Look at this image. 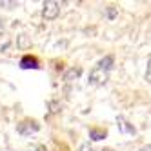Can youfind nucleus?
Returning a JSON list of instances; mask_svg holds the SVG:
<instances>
[{
  "label": "nucleus",
  "mask_w": 151,
  "mask_h": 151,
  "mask_svg": "<svg viewBox=\"0 0 151 151\" xmlns=\"http://www.w3.org/2000/svg\"><path fill=\"white\" fill-rule=\"evenodd\" d=\"M111 66H113V57H104L102 60H99V64L91 69V73H89V84H93V86H102L106 80H107V73H109V69H111Z\"/></svg>",
  "instance_id": "obj_1"
},
{
  "label": "nucleus",
  "mask_w": 151,
  "mask_h": 151,
  "mask_svg": "<svg viewBox=\"0 0 151 151\" xmlns=\"http://www.w3.org/2000/svg\"><path fill=\"white\" fill-rule=\"evenodd\" d=\"M60 13V4L55 2V0H47L44 2V9H42V15H44L46 20H55Z\"/></svg>",
  "instance_id": "obj_2"
},
{
  "label": "nucleus",
  "mask_w": 151,
  "mask_h": 151,
  "mask_svg": "<svg viewBox=\"0 0 151 151\" xmlns=\"http://www.w3.org/2000/svg\"><path fill=\"white\" fill-rule=\"evenodd\" d=\"M38 129H40V126H38L35 120H26V122H22V124H18V131L24 133V135L35 133V131H38Z\"/></svg>",
  "instance_id": "obj_3"
},
{
  "label": "nucleus",
  "mask_w": 151,
  "mask_h": 151,
  "mask_svg": "<svg viewBox=\"0 0 151 151\" xmlns=\"http://www.w3.org/2000/svg\"><path fill=\"white\" fill-rule=\"evenodd\" d=\"M116 124H118V129H120L122 133H126V135H135L137 133V129L133 127V124H129L124 116H116Z\"/></svg>",
  "instance_id": "obj_4"
},
{
  "label": "nucleus",
  "mask_w": 151,
  "mask_h": 151,
  "mask_svg": "<svg viewBox=\"0 0 151 151\" xmlns=\"http://www.w3.org/2000/svg\"><path fill=\"white\" fill-rule=\"evenodd\" d=\"M20 66L24 69H37L38 68V60L35 57H31V55H26L22 60H20Z\"/></svg>",
  "instance_id": "obj_5"
},
{
  "label": "nucleus",
  "mask_w": 151,
  "mask_h": 151,
  "mask_svg": "<svg viewBox=\"0 0 151 151\" xmlns=\"http://www.w3.org/2000/svg\"><path fill=\"white\" fill-rule=\"evenodd\" d=\"M89 135H91V138H93V140H100V138H104V137H106V131H104V129H91Z\"/></svg>",
  "instance_id": "obj_6"
},
{
  "label": "nucleus",
  "mask_w": 151,
  "mask_h": 151,
  "mask_svg": "<svg viewBox=\"0 0 151 151\" xmlns=\"http://www.w3.org/2000/svg\"><path fill=\"white\" fill-rule=\"evenodd\" d=\"M80 75V69L77 68V69H69L68 73H66V77H64V80H68V82H71V78H77Z\"/></svg>",
  "instance_id": "obj_7"
},
{
  "label": "nucleus",
  "mask_w": 151,
  "mask_h": 151,
  "mask_svg": "<svg viewBox=\"0 0 151 151\" xmlns=\"http://www.w3.org/2000/svg\"><path fill=\"white\" fill-rule=\"evenodd\" d=\"M18 2H7V0H0V7H6V9H13L17 7Z\"/></svg>",
  "instance_id": "obj_8"
},
{
  "label": "nucleus",
  "mask_w": 151,
  "mask_h": 151,
  "mask_svg": "<svg viewBox=\"0 0 151 151\" xmlns=\"http://www.w3.org/2000/svg\"><path fill=\"white\" fill-rule=\"evenodd\" d=\"M146 80L151 82V58L147 60V69H146Z\"/></svg>",
  "instance_id": "obj_9"
},
{
  "label": "nucleus",
  "mask_w": 151,
  "mask_h": 151,
  "mask_svg": "<svg viewBox=\"0 0 151 151\" xmlns=\"http://www.w3.org/2000/svg\"><path fill=\"white\" fill-rule=\"evenodd\" d=\"M78 151H93V147L89 146V142H86V144H82V146H80V149H78Z\"/></svg>",
  "instance_id": "obj_10"
},
{
  "label": "nucleus",
  "mask_w": 151,
  "mask_h": 151,
  "mask_svg": "<svg viewBox=\"0 0 151 151\" xmlns=\"http://www.w3.org/2000/svg\"><path fill=\"white\" fill-rule=\"evenodd\" d=\"M26 35H20V46H27V40L24 38Z\"/></svg>",
  "instance_id": "obj_11"
},
{
  "label": "nucleus",
  "mask_w": 151,
  "mask_h": 151,
  "mask_svg": "<svg viewBox=\"0 0 151 151\" xmlns=\"http://www.w3.org/2000/svg\"><path fill=\"white\" fill-rule=\"evenodd\" d=\"M4 33V22H2V18H0V35Z\"/></svg>",
  "instance_id": "obj_12"
},
{
  "label": "nucleus",
  "mask_w": 151,
  "mask_h": 151,
  "mask_svg": "<svg viewBox=\"0 0 151 151\" xmlns=\"http://www.w3.org/2000/svg\"><path fill=\"white\" fill-rule=\"evenodd\" d=\"M140 151H151V144H149V146H144V147L140 149Z\"/></svg>",
  "instance_id": "obj_13"
},
{
  "label": "nucleus",
  "mask_w": 151,
  "mask_h": 151,
  "mask_svg": "<svg viewBox=\"0 0 151 151\" xmlns=\"http://www.w3.org/2000/svg\"><path fill=\"white\" fill-rule=\"evenodd\" d=\"M102 151H113V149H109V147H106V149H102Z\"/></svg>",
  "instance_id": "obj_14"
}]
</instances>
